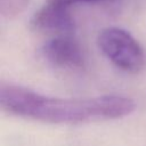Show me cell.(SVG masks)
I'll use <instances>...</instances> for the list:
<instances>
[{"mask_svg":"<svg viewBox=\"0 0 146 146\" xmlns=\"http://www.w3.org/2000/svg\"><path fill=\"white\" fill-rule=\"evenodd\" d=\"M0 103L1 107L11 114L58 124L120 119L136 108L133 99L119 95L66 99L43 96L13 84H1Z\"/></svg>","mask_w":146,"mask_h":146,"instance_id":"cell-1","label":"cell"},{"mask_svg":"<svg viewBox=\"0 0 146 146\" xmlns=\"http://www.w3.org/2000/svg\"><path fill=\"white\" fill-rule=\"evenodd\" d=\"M97 44L104 56L122 71L137 73L145 66V52L139 42L125 30L116 26L103 29Z\"/></svg>","mask_w":146,"mask_h":146,"instance_id":"cell-2","label":"cell"},{"mask_svg":"<svg viewBox=\"0 0 146 146\" xmlns=\"http://www.w3.org/2000/svg\"><path fill=\"white\" fill-rule=\"evenodd\" d=\"M67 6L47 2L31 19V26L34 31L56 35H72L75 30V23L67 9Z\"/></svg>","mask_w":146,"mask_h":146,"instance_id":"cell-3","label":"cell"},{"mask_svg":"<svg viewBox=\"0 0 146 146\" xmlns=\"http://www.w3.org/2000/svg\"><path fill=\"white\" fill-rule=\"evenodd\" d=\"M41 52L49 64L59 68H79L84 62L81 47L72 35L52 36L43 44Z\"/></svg>","mask_w":146,"mask_h":146,"instance_id":"cell-4","label":"cell"},{"mask_svg":"<svg viewBox=\"0 0 146 146\" xmlns=\"http://www.w3.org/2000/svg\"><path fill=\"white\" fill-rule=\"evenodd\" d=\"M30 0H0V11L6 18L19 15L29 5Z\"/></svg>","mask_w":146,"mask_h":146,"instance_id":"cell-5","label":"cell"},{"mask_svg":"<svg viewBox=\"0 0 146 146\" xmlns=\"http://www.w3.org/2000/svg\"><path fill=\"white\" fill-rule=\"evenodd\" d=\"M49 2H54V3H59V5H64V6H71V5H75V3H88V2H99V1H105V0H47Z\"/></svg>","mask_w":146,"mask_h":146,"instance_id":"cell-6","label":"cell"}]
</instances>
